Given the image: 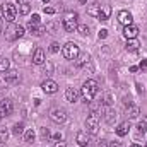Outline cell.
Returning <instances> with one entry per match:
<instances>
[{
	"label": "cell",
	"mask_w": 147,
	"mask_h": 147,
	"mask_svg": "<svg viewBox=\"0 0 147 147\" xmlns=\"http://www.w3.org/2000/svg\"><path fill=\"white\" fill-rule=\"evenodd\" d=\"M98 91H99V84L96 80H92V79H87L84 82V86H82L80 94H82V98H84L86 103H92L94 98H96V94H98Z\"/></svg>",
	"instance_id": "6da1fadb"
},
{
	"label": "cell",
	"mask_w": 147,
	"mask_h": 147,
	"mask_svg": "<svg viewBox=\"0 0 147 147\" xmlns=\"http://www.w3.org/2000/svg\"><path fill=\"white\" fill-rule=\"evenodd\" d=\"M2 16H3V19L7 22H14L16 21V16H17V7L12 2L2 3Z\"/></svg>",
	"instance_id": "7a4b0ae2"
},
{
	"label": "cell",
	"mask_w": 147,
	"mask_h": 147,
	"mask_svg": "<svg viewBox=\"0 0 147 147\" xmlns=\"http://www.w3.org/2000/svg\"><path fill=\"white\" fill-rule=\"evenodd\" d=\"M24 36V28L21 26V24H14V22H10V26L7 28V31H5V38L9 39V41H14V39H17V38Z\"/></svg>",
	"instance_id": "3957f363"
},
{
	"label": "cell",
	"mask_w": 147,
	"mask_h": 147,
	"mask_svg": "<svg viewBox=\"0 0 147 147\" xmlns=\"http://www.w3.org/2000/svg\"><path fill=\"white\" fill-rule=\"evenodd\" d=\"M62 53H63V57L67 58V60H75L79 55H80V50H79V46L72 43V41H69L63 48H62Z\"/></svg>",
	"instance_id": "277c9868"
},
{
	"label": "cell",
	"mask_w": 147,
	"mask_h": 147,
	"mask_svg": "<svg viewBox=\"0 0 147 147\" xmlns=\"http://www.w3.org/2000/svg\"><path fill=\"white\" fill-rule=\"evenodd\" d=\"M77 14L75 12H67L65 17H63V29L67 33H74L77 29Z\"/></svg>",
	"instance_id": "5b68a950"
},
{
	"label": "cell",
	"mask_w": 147,
	"mask_h": 147,
	"mask_svg": "<svg viewBox=\"0 0 147 147\" xmlns=\"http://www.w3.org/2000/svg\"><path fill=\"white\" fill-rule=\"evenodd\" d=\"M86 128H87V132L91 135H96L98 134V128H99V116L94 115V113H91L87 116V120H86Z\"/></svg>",
	"instance_id": "8992f818"
},
{
	"label": "cell",
	"mask_w": 147,
	"mask_h": 147,
	"mask_svg": "<svg viewBox=\"0 0 147 147\" xmlns=\"http://www.w3.org/2000/svg\"><path fill=\"white\" fill-rule=\"evenodd\" d=\"M50 120L55 123H63L67 120V111L63 108H51L50 110Z\"/></svg>",
	"instance_id": "52a82bcc"
},
{
	"label": "cell",
	"mask_w": 147,
	"mask_h": 147,
	"mask_svg": "<svg viewBox=\"0 0 147 147\" xmlns=\"http://www.w3.org/2000/svg\"><path fill=\"white\" fill-rule=\"evenodd\" d=\"M118 22L125 28V26H130L134 24V16L128 12V10H120L118 12Z\"/></svg>",
	"instance_id": "ba28073f"
},
{
	"label": "cell",
	"mask_w": 147,
	"mask_h": 147,
	"mask_svg": "<svg viewBox=\"0 0 147 147\" xmlns=\"http://www.w3.org/2000/svg\"><path fill=\"white\" fill-rule=\"evenodd\" d=\"M12 111H14V103L10 99H2L0 101V115H2V118L12 115Z\"/></svg>",
	"instance_id": "9c48e42d"
},
{
	"label": "cell",
	"mask_w": 147,
	"mask_h": 147,
	"mask_svg": "<svg viewBox=\"0 0 147 147\" xmlns=\"http://www.w3.org/2000/svg\"><path fill=\"white\" fill-rule=\"evenodd\" d=\"M28 28H29V33H31V34H34V36H41V34L45 33V26H43L41 22H34V21H29Z\"/></svg>",
	"instance_id": "30bf717a"
},
{
	"label": "cell",
	"mask_w": 147,
	"mask_h": 147,
	"mask_svg": "<svg viewBox=\"0 0 147 147\" xmlns=\"http://www.w3.org/2000/svg\"><path fill=\"white\" fill-rule=\"evenodd\" d=\"M41 87H43V91L46 92V94H55L57 91H58V84L55 82V80H45L43 84H41Z\"/></svg>",
	"instance_id": "8fae6325"
},
{
	"label": "cell",
	"mask_w": 147,
	"mask_h": 147,
	"mask_svg": "<svg viewBox=\"0 0 147 147\" xmlns=\"http://www.w3.org/2000/svg\"><path fill=\"white\" fill-rule=\"evenodd\" d=\"M123 36L127 38V39H135V38L139 36V28L134 26V24L125 26V28H123Z\"/></svg>",
	"instance_id": "7c38bea8"
},
{
	"label": "cell",
	"mask_w": 147,
	"mask_h": 147,
	"mask_svg": "<svg viewBox=\"0 0 147 147\" xmlns=\"http://www.w3.org/2000/svg\"><path fill=\"white\" fill-rule=\"evenodd\" d=\"M91 105V113H94V115H105V111H106V106H105V103L103 101H98V103H89Z\"/></svg>",
	"instance_id": "4fadbf2b"
},
{
	"label": "cell",
	"mask_w": 147,
	"mask_h": 147,
	"mask_svg": "<svg viewBox=\"0 0 147 147\" xmlns=\"http://www.w3.org/2000/svg\"><path fill=\"white\" fill-rule=\"evenodd\" d=\"M139 115H140V108H139L137 105H130V106H127V118H128V120H135Z\"/></svg>",
	"instance_id": "5bb4252c"
},
{
	"label": "cell",
	"mask_w": 147,
	"mask_h": 147,
	"mask_svg": "<svg viewBox=\"0 0 147 147\" xmlns=\"http://www.w3.org/2000/svg\"><path fill=\"white\" fill-rule=\"evenodd\" d=\"M33 63H36V65H43L45 63V51L41 48L34 50V53H33Z\"/></svg>",
	"instance_id": "9a60e30c"
},
{
	"label": "cell",
	"mask_w": 147,
	"mask_h": 147,
	"mask_svg": "<svg viewBox=\"0 0 147 147\" xmlns=\"http://www.w3.org/2000/svg\"><path fill=\"white\" fill-rule=\"evenodd\" d=\"M103 116H105V121H106L108 125H113L118 115H116V111L113 110V108H106V111H105V115H103Z\"/></svg>",
	"instance_id": "2e32d148"
},
{
	"label": "cell",
	"mask_w": 147,
	"mask_h": 147,
	"mask_svg": "<svg viewBox=\"0 0 147 147\" xmlns=\"http://www.w3.org/2000/svg\"><path fill=\"white\" fill-rule=\"evenodd\" d=\"M128 132H130V121H123L116 127V135H120V137H125Z\"/></svg>",
	"instance_id": "e0dca14e"
},
{
	"label": "cell",
	"mask_w": 147,
	"mask_h": 147,
	"mask_svg": "<svg viewBox=\"0 0 147 147\" xmlns=\"http://www.w3.org/2000/svg\"><path fill=\"white\" fill-rule=\"evenodd\" d=\"M110 16H111V7H110V5H101L98 19H101V21H108V19H110Z\"/></svg>",
	"instance_id": "ac0fdd59"
},
{
	"label": "cell",
	"mask_w": 147,
	"mask_h": 147,
	"mask_svg": "<svg viewBox=\"0 0 147 147\" xmlns=\"http://www.w3.org/2000/svg\"><path fill=\"white\" fill-rule=\"evenodd\" d=\"M19 80V74L16 70H7L5 72V84H16Z\"/></svg>",
	"instance_id": "d6986e66"
},
{
	"label": "cell",
	"mask_w": 147,
	"mask_h": 147,
	"mask_svg": "<svg viewBox=\"0 0 147 147\" xmlns=\"http://www.w3.org/2000/svg\"><path fill=\"white\" fill-rule=\"evenodd\" d=\"M65 98H67L69 103H75V101L79 99V92H77L74 87H69V89L65 91Z\"/></svg>",
	"instance_id": "ffe728a7"
},
{
	"label": "cell",
	"mask_w": 147,
	"mask_h": 147,
	"mask_svg": "<svg viewBox=\"0 0 147 147\" xmlns=\"http://www.w3.org/2000/svg\"><path fill=\"white\" fill-rule=\"evenodd\" d=\"M77 144H79L80 147H87L89 146V137H87L86 132H79V134H77Z\"/></svg>",
	"instance_id": "44dd1931"
},
{
	"label": "cell",
	"mask_w": 147,
	"mask_h": 147,
	"mask_svg": "<svg viewBox=\"0 0 147 147\" xmlns=\"http://www.w3.org/2000/svg\"><path fill=\"white\" fill-rule=\"evenodd\" d=\"M99 9H101V5H99L98 2H94V3H91V5L87 7V14L92 16V17H98V16H99Z\"/></svg>",
	"instance_id": "7402d4cb"
},
{
	"label": "cell",
	"mask_w": 147,
	"mask_h": 147,
	"mask_svg": "<svg viewBox=\"0 0 147 147\" xmlns=\"http://www.w3.org/2000/svg\"><path fill=\"white\" fill-rule=\"evenodd\" d=\"M139 48H140V43L137 41V38L135 39H127V50L128 51H139Z\"/></svg>",
	"instance_id": "603a6c76"
},
{
	"label": "cell",
	"mask_w": 147,
	"mask_h": 147,
	"mask_svg": "<svg viewBox=\"0 0 147 147\" xmlns=\"http://www.w3.org/2000/svg\"><path fill=\"white\" fill-rule=\"evenodd\" d=\"M26 130H24V123L22 121H19V123H16L14 127H12V134L14 135H22Z\"/></svg>",
	"instance_id": "cb8c5ba5"
},
{
	"label": "cell",
	"mask_w": 147,
	"mask_h": 147,
	"mask_svg": "<svg viewBox=\"0 0 147 147\" xmlns=\"http://www.w3.org/2000/svg\"><path fill=\"white\" fill-rule=\"evenodd\" d=\"M89 58H91V57H89L87 53H86V55H80V57H77V58H75V60H77V62H75V65H77V67H82V65H86V63L89 62Z\"/></svg>",
	"instance_id": "d4e9b609"
},
{
	"label": "cell",
	"mask_w": 147,
	"mask_h": 147,
	"mask_svg": "<svg viewBox=\"0 0 147 147\" xmlns=\"http://www.w3.org/2000/svg\"><path fill=\"white\" fill-rule=\"evenodd\" d=\"M34 137H36V134H34L33 128H28V130L24 132V140H26V142H33Z\"/></svg>",
	"instance_id": "484cf974"
},
{
	"label": "cell",
	"mask_w": 147,
	"mask_h": 147,
	"mask_svg": "<svg viewBox=\"0 0 147 147\" xmlns=\"http://www.w3.org/2000/svg\"><path fill=\"white\" fill-rule=\"evenodd\" d=\"M80 36H87L89 34V28L86 26V24H80V26H77V29H75Z\"/></svg>",
	"instance_id": "4316f807"
},
{
	"label": "cell",
	"mask_w": 147,
	"mask_h": 147,
	"mask_svg": "<svg viewBox=\"0 0 147 147\" xmlns=\"http://www.w3.org/2000/svg\"><path fill=\"white\" fill-rule=\"evenodd\" d=\"M9 70V60L0 57V72H7Z\"/></svg>",
	"instance_id": "83f0119b"
},
{
	"label": "cell",
	"mask_w": 147,
	"mask_h": 147,
	"mask_svg": "<svg viewBox=\"0 0 147 147\" xmlns=\"http://www.w3.org/2000/svg\"><path fill=\"white\" fill-rule=\"evenodd\" d=\"M137 130H139V134H146V130H147V118L144 120V121H140L139 125H137Z\"/></svg>",
	"instance_id": "f1b7e54d"
},
{
	"label": "cell",
	"mask_w": 147,
	"mask_h": 147,
	"mask_svg": "<svg viewBox=\"0 0 147 147\" xmlns=\"http://www.w3.org/2000/svg\"><path fill=\"white\" fill-rule=\"evenodd\" d=\"M39 134H41V139H43V140H48V139H50V130H48L46 127H43V128L39 130Z\"/></svg>",
	"instance_id": "f546056e"
},
{
	"label": "cell",
	"mask_w": 147,
	"mask_h": 147,
	"mask_svg": "<svg viewBox=\"0 0 147 147\" xmlns=\"http://www.w3.org/2000/svg\"><path fill=\"white\" fill-rule=\"evenodd\" d=\"M7 139H9V130L2 128L0 130V142H7Z\"/></svg>",
	"instance_id": "4dcf8cb0"
},
{
	"label": "cell",
	"mask_w": 147,
	"mask_h": 147,
	"mask_svg": "<svg viewBox=\"0 0 147 147\" xmlns=\"http://www.w3.org/2000/svg\"><path fill=\"white\" fill-rule=\"evenodd\" d=\"M58 50H60V45H58V43H51V45H50V51H51V53H57Z\"/></svg>",
	"instance_id": "1f68e13d"
},
{
	"label": "cell",
	"mask_w": 147,
	"mask_h": 147,
	"mask_svg": "<svg viewBox=\"0 0 147 147\" xmlns=\"http://www.w3.org/2000/svg\"><path fill=\"white\" fill-rule=\"evenodd\" d=\"M108 36V31H106V29H101V31H99V39H101V38H106Z\"/></svg>",
	"instance_id": "d6a6232c"
},
{
	"label": "cell",
	"mask_w": 147,
	"mask_h": 147,
	"mask_svg": "<svg viewBox=\"0 0 147 147\" xmlns=\"http://www.w3.org/2000/svg\"><path fill=\"white\" fill-rule=\"evenodd\" d=\"M45 12L46 14H55V9L53 7H45Z\"/></svg>",
	"instance_id": "836d02e7"
},
{
	"label": "cell",
	"mask_w": 147,
	"mask_h": 147,
	"mask_svg": "<svg viewBox=\"0 0 147 147\" xmlns=\"http://www.w3.org/2000/svg\"><path fill=\"white\" fill-rule=\"evenodd\" d=\"M140 69H142V70H147V60H142V62H140Z\"/></svg>",
	"instance_id": "e575fe53"
},
{
	"label": "cell",
	"mask_w": 147,
	"mask_h": 147,
	"mask_svg": "<svg viewBox=\"0 0 147 147\" xmlns=\"http://www.w3.org/2000/svg\"><path fill=\"white\" fill-rule=\"evenodd\" d=\"M55 147H65V142L63 140H58V142H55Z\"/></svg>",
	"instance_id": "d590c367"
},
{
	"label": "cell",
	"mask_w": 147,
	"mask_h": 147,
	"mask_svg": "<svg viewBox=\"0 0 147 147\" xmlns=\"http://www.w3.org/2000/svg\"><path fill=\"white\" fill-rule=\"evenodd\" d=\"M108 147H123V146H121L120 142H111V144H110Z\"/></svg>",
	"instance_id": "8d00e7d4"
},
{
	"label": "cell",
	"mask_w": 147,
	"mask_h": 147,
	"mask_svg": "<svg viewBox=\"0 0 147 147\" xmlns=\"http://www.w3.org/2000/svg\"><path fill=\"white\" fill-rule=\"evenodd\" d=\"M132 147H142L140 144H132Z\"/></svg>",
	"instance_id": "74e56055"
},
{
	"label": "cell",
	"mask_w": 147,
	"mask_h": 147,
	"mask_svg": "<svg viewBox=\"0 0 147 147\" xmlns=\"http://www.w3.org/2000/svg\"><path fill=\"white\" fill-rule=\"evenodd\" d=\"M0 31H2V17H0Z\"/></svg>",
	"instance_id": "f35d334b"
},
{
	"label": "cell",
	"mask_w": 147,
	"mask_h": 147,
	"mask_svg": "<svg viewBox=\"0 0 147 147\" xmlns=\"http://www.w3.org/2000/svg\"><path fill=\"white\" fill-rule=\"evenodd\" d=\"M79 2H82V3H86V2H87V0H79Z\"/></svg>",
	"instance_id": "ab89813d"
},
{
	"label": "cell",
	"mask_w": 147,
	"mask_h": 147,
	"mask_svg": "<svg viewBox=\"0 0 147 147\" xmlns=\"http://www.w3.org/2000/svg\"><path fill=\"white\" fill-rule=\"evenodd\" d=\"M43 2H45V3H48V2H50V0H43Z\"/></svg>",
	"instance_id": "60d3db41"
},
{
	"label": "cell",
	"mask_w": 147,
	"mask_h": 147,
	"mask_svg": "<svg viewBox=\"0 0 147 147\" xmlns=\"http://www.w3.org/2000/svg\"><path fill=\"white\" fill-rule=\"evenodd\" d=\"M0 120H2V115H0Z\"/></svg>",
	"instance_id": "b9f144b4"
}]
</instances>
